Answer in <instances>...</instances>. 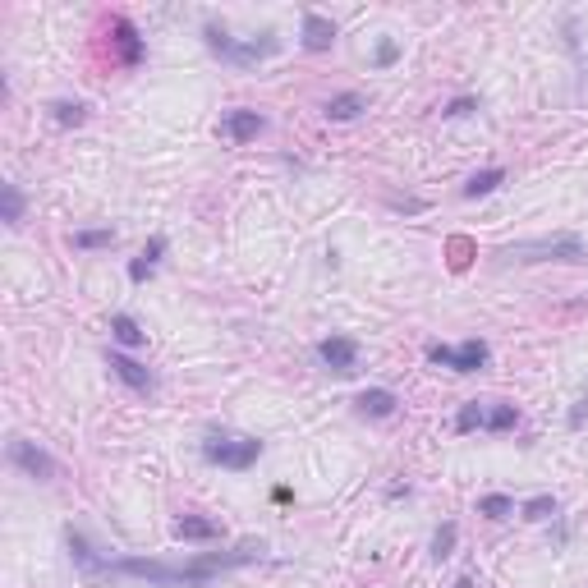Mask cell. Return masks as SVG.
Returning <instances> with one entry per match:
<instances>
[{
  "label": "cell",
  "mask_w": 588,
  "mask_h": 588,
  "mask_svg": "<svg viewBox=\"0 0 588 588\" xmlns=\"http://www.w3.org/2000/svg\"><path fill=\"white\" fill-rule=\"evenodd\" d=\"M175 538L180 542H212V538H221V524L207 520V515H180L175 520Z\"/></svg>",
  "instance_id": "14"
},
{
  "label": "cell",
  "mask_w": 588,
  "mask_h": 588,
  "mask_svg": "<svg viewBox=\"0 0 588 588\" xmlns=\"http://www.w3.org/2000/svg\"><path fill=\"white\" fill-rule=\"evenodd\" d=\"M455 588H474V579H455Z\"/></svg>",
  "instance_id": "29"
},
{
  "label": "cell",
  "mask_w": 588,
  "mask_h": 588,
  "mask_svg": "<svg viewBox=\"0 0 588 588\" xmlns=\"http://www.w3.org/2000/svg\"><path fill=\"white\" fill-rule=\"evenodd\" d=\"M396 405H400V396H396V391H386V386H368L364 396L355 400V409L364 418H391V414H396Z\"/></svg>",
  "instance_id": "13"
},
{
  "label": "cell",
  "mask_w": 588,
  "mask_h": 588,
  "mask_svg": "<svg viewBox=\"0 0 588 588\" xmlns=\"http://www.w3.org/2000/svg\"><path fill=\"white\" fill-rule=\"evenodd\" d=\"M501 184H505V171H501V166H487V171H478V175H469L464 198H487V193L501 189Z\"/></svg>",
  "instance_id": "17"
},
{
  "label": "cell",
  "mask_w": 588,
  "mask_h": 588,
  "mask_svg": "<svg viewBox=\"0 0 588 588\" xmlns=\"http://www.w3.org/2000/svg\"><path fill=\"white\" fill-rule=\"evenodd\" d=\"M166 249H171V240H166V234H152V240H147V249L129 262V281L134 285H143L147 276H152V271H156V262H162L166 258Z\"/></svg>",
  "instance_id": "12"
},
{
  "label": "cell",
  "mask_w": 588,
  "mask_h": 588,
  "mask_svg": "<svg viewBox=\"0 0 588 588\" xmlns=\"http://www.w3.org/2000/svg\"><path fill=\"white\" fill-rule=\"evenodd\" d=\"M203 37H207V47H212L221 60L240 65V69H249V65H258V60H267V56L281 51V37H276V32H262V37H249V42H240V37H230L221 23H207Z\"/></svg>",
  "instance_id": "2"
},
{
  "label": "cell",
  "mask_w": 588,
  "mask_h": 588,
  "mask_svg": "<svg viewBox=\"0 0 588 588\" xmlns=\"http://www.w3.org/2000/svg\"><path fill=\"white\" fill-rule=\"evenodd\" d=\"M478 427H487V409H483L478 400L460 405V414H455V433H478Z\"/></svg>",
  "instance_id": "22"
},
{
  "label": "cell",
  "mask_w": 588,
  "mask_h": 588,
  "mask_svg": "<svg viewBox=\"0 0 588 588\" xmlns=\"http://www.w3.org/2000/svg\"><path fill=\"white\" fill-rule=\"evenodd\" d=\"M505 262H584L588 249L579 234H557V240H529L515 249H501Z\"/></svg>",
  "instance_id": "4"
},
{
  "label": "cell",
  "mask_w": 588,
  "mask_h": 588,
  "mask_svg": "<svg viewBox=\"0 0 588 588\" xmlns=\"http://www.w3.org/2000/svg\"><path fill=\"white\" fill-rule=\"evenodd\" d=\"M10 464L23 469V474L37 478V483H51V478H56V460H51L42 446H37V442H23V437L10 442Z\"/></svg>",
  "instance_id": "6"
},
{
  "label": "cell",
  "mask_w": 588,
  "mask_h": 588,
  "mask_svg": "<svg viewBox=\"0 0 588 588\" xmlns=\"http://www.w3.org/2000/svg\"><path fill=\"white\" fill-rule=\"evenodd\" d=\"M262 547L244 542L234 552H212V557H193V561H147V557H106V575H125L147 588H212L225 570L253 566Z\"/></svg>",
  "instance_id": "1"
},
{
  "label": "cell",
  "mask_w": 588,
  "mask_h": 588,
  "mask_svg": "<svg viewBox=\"0 0 588 588\" xmlns=\"http://www.w3.org/2000/svg\"><path fill=\"white\" fill-rule=\"evenodd\" d=\"M318 359H322L331 373L349 377V373L359 368V340H349V336H327V340H318Z\"/></svg>",
  "instance_id": "7"
},
{
  "label": "cell",
  "mask_w": 588,
  "mask_h": 588,
  "mask_svg": "<svg viewBox=\"0 0 588 588\" xmlns=\"http://www.w3.org/2000/svg\"><path fill=\"white\" fill-rule=\"evenodd\" d=\"M51 120L60 125V129H78L88 120V106L83 101H69V97H60V101H51Z\"/></svg>",
  "instance_id": "18"
},
{
  "label": "cell",
  "mask_w": 588,
  "mask_h": 588,
  "mask_svg": "<svg viewBox=\"0 0 588 588\" xmlns=\"http://www.w3.org/2000/svg\"><path fill=\"white\" fill-rule=\"evenodd\" d=\"M364 110H368V101H364L359 92H340V97H331V101L322 106V115H327V120H336V125H345V120H359Z\"/></svg>",
  "instance_id": "15"
},
{
  "label": "cell",
  "mask_w": 588,
  "mask_h": 588,
  "mask_svg": "<svg viewBox=\"0 0 588 588\" xmlns=\"http://www.w3.org/2000/svg\"><path fill=\"white\" fill-rule=\"evenodd\" d=\"M584 418H588V396H579V405L570 409V427H584Z\"/></svg>",
  "instance_id": "28"
},
{
  "label": "cell",
  "mask_w": 588,
  "mask_h": 588,
  "mask_svg": "<svg viewBox=\"0 0 588 588\" xmlns=\"http://www.w3.org/2000/svg\"><path fill=\"white\" fill-rule=\"evenodd\" d=\"M331 42H336V23L327 14H318V10H308L303 14V51L322 56V51H331Z\"/></svg>",
  "instance_id": "10"
},
{
  "label": "cell",
  "mask_w": 588,
  "mask_h": 588,
  "mask_svg": "<svg viewBox=\"0 0 588 588\" xmlns=\"http://www.w3.org/2000/svg\"><path fill=\"white\" fill-rule=\"evenodd\" d=\"M106 364H110V373L120 377L129 391H138V396H152V391H156V377H152V373H147L138 359L120 355V349H110V355H106Z\"/></svg>",
  "instance_id": "8"
},
{
  "label": "cell",
  "mask_w": 588,
  "mask_h": 588,
  "mask_svg": "<svg viewBox=\"0 0 588 588\" xmlns=\"http://www.w3.org/2000/svg\"><path fill=\"white\" fill-rule=\"evenodd\" d=\"M515 423H520V409H515V405H492V409H487V433H511Z\"/></svg>",
  "instance_id": "24"
},
{
  "label": "cell",
  "mask_w": 588,
  "mask_h": 588,
  "mask_svg": "<svg viewBox=\"0 0 588 588\" xmlns=\"http://www.w3.org/2000/svg\"><path fill=\"white\" fill-rule=\"evenodd\" d=\"M455 538H460L455 524H442V529L433 533V561H446V557L455 552Z\"/></svg>",
  "instance_id": "25"
},
{
  "label": "cell",
  "mask_w": 588,
  "mask_h": 588,
  "mask_svg": "<svg viewBox=\"0 0 588 588\" xmlns=\"http://www.w3.org/2000/svg\"><path fill=\"white\" fill-rule=\"evenodd\" d=\"M561 511V505H557V496L552 492H542V496H529L524 505H520V515L529 520V524H542V520H552Z\"/></svg>",
  "instance_id": "19"
},
{
  "label": "cell",
  "mask_w": 588,
  "mask_h": 588,
  "mask_svg": "<svg viewBox=\"0 0 588 588\" xmlns=\"http://www.w3.org/2000/svg\"><path fill=\"white\" fill-rule=\"evenodd\" d=\"M262 129H267V120H262L258 110H244V106H240V110H225V115H221V134H225L230 143H240V147L253 143Z\"/></svg>",
  "instance_id": "9"
},
{
  "label": "cell",
  "mask_w": 588,
  "mask_h": 588,
  "mask_svg": "<svg viewBox=\"0 0 588 588\" xmlns=\"http://www.w3.org/2000/svg\"><path fill=\"white\" fill-rule=\"evenodd\" d=\"M262 455V442L258 437H244V433H212L203 437V460L216 464V469H234V474H244V469H253Z\"/></svg>",
  "instance_id": "3"
},
{
  "label": "cell",
  "mask_w": 588,
  "mask_h": 588,
  "mask_svg": "<svg viewBox=\"0 0 588 588\" xmlns=\"http://www.w3.org/2000/svg\"><path fill=\"white\" fill-rule=\"evenodd\" d=\"M110 47H115V56H120L125 65H138V60H143V37H138V28H134L129 19H115V23H110Z\"/></svg>",
  "instance_id": "11"
},
{
  "label": "cell",
  "mask_w": 588,
  "mask_h": 588,
  "mask_svg": "<svg viewBox=\"0 0 588 588\" xmlns=\"http://www.w3.org/2000/svg\"><path fill=\"white\" fill-rule=\"evenodd\" d=\"M0 207H5V225H23V189L19 184H0Z\"/></svg>",
  "instance_id": "20"
},
{
  "label": "cell",
  "mask_w": 588,
  "mask_h": 588,
  "mask_svg": "<svg viewBox=\"0 0 588 588\" xmlns=\"http://www.w3.org/2000/svg\"><path fill=\"white\" fill-rule=\"evenodd\" d=\"M469 110H478V97H455V101H446V106H442L446 120H464Z\"/></svg>",
  "instance_id": "26"
},
{
  "label": "cell",
  "mask_w": 588,
  "mask_h": 588,
  "mask_svg": "<svg viewBox=\"0 0 588 588\" xmlns=\"http://www.w3.org/2000/svg\"><path fill=\"white\" fill-rule=\"evenodd\" d=\"M400 60V47L396 42H377V69H391Z\"/></svg>",
  "instance_id": "27"
},
{
  "label": "cell",
  "mask_w": 588,
  "mask_h": 588,
  "mask_svg": "<svg viewBox=\"0 0 588 588\" xmlns=\"http://www.w3.org/2000/svg\"><path fill=\"white\" fill-rule=\"evenodd\" d=\"M478 515H487V520H505V515H515V501L505 496V492H487V496H478Z\"/></svg>",
  "instance_id": "23"
},
{
  "label": "cell",
  "mask_w": 588,
  "mask_h": 588,
  "mask_svg": "<svg viewBox=\"0 0 588 588\" xmlns=\"http://www.w3.org/2000/svg\"><path fill=\"white\" fill-rule=\"evenodd\" d=\"M110 340L125 345V349H138V345H147V331L129 318V312H115V318H110Z\"/></svg>",
  "instance_id": "16"
},
{
  "label": "cell",
  "mask_w": 588,
  "mask_h": 588,
  "mask_svg": "<svg viewBox=\"0 0 588 588\" xmlns=\"http://www.w3.org/2000/svg\"><path fill=\"white\" fill-rule=\"evenodd\" d=\"M115 244V230L101 225V230H74V249H83V253H97V249H110Z\"/></svg>",
  "instance_id": "21"
},
{
  "label": "cell",
  "mask_w": 588,
  "mask_h": 588,
  "mask_svg": "<svg viewBox=\"0 0 588 588\" xmlns=\"http://www.w3.org/2000/svg\"><path fill=\"white\" fill-rule=\"evenodd\" d=\"M487 340H460V345H427V359L442 364V368H455V373H478L487 364Z\"/></svg>",
  "instance_id": "5"
}]
</instances>
